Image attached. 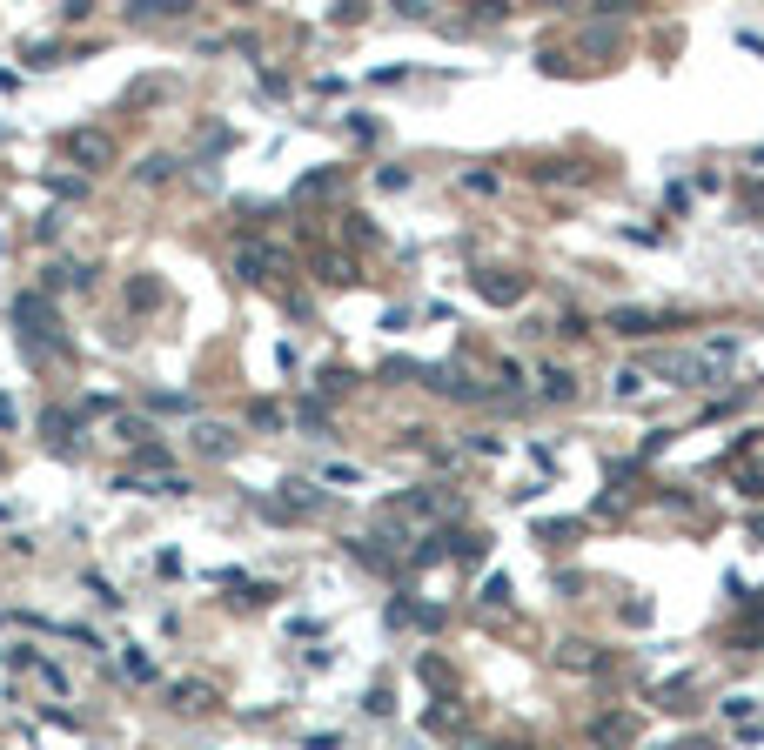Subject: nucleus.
I'll use <instances>...</instances> for the list:
<instances>
[{
  "mask_svg": "<svg viewBox=\"0 0 764 750\" xmlns=\"http://www.w3.org/2000/svg\"><path fill=\"white\" fill-rule=\"evenodd\" d=\"M74 155H81V161H108L114 148H108V134H81V141H74Z\"/></svg>",
  "mask_w": 764,
  "mask_h": 750,
  "instance_id": "nucleus-4",
  "label": "nucleus"
},
{
  "mask_svg": "<svg viewBox=\"0 0 764 750\" xmlns=\"http://www.w3.org/2000/svg\"><path fill=\"white\" fill-rule=\"evenodd\" d=\"M543 396H550V402H570V396H577V382H570L563 369H543Z\"/></svg>",
  "mask_w": 764,
  "mask_h": 750,
  "instance_id": "nucleus-3",
  "label": "nucleus"
},
{
  "mask_svg": "<svg viewBox=\"0 0 764 750\" xmlns=\"http://www.w3.org/2000/svg\"><path fill=\"white\" fill-rule=\"evenodd\" d=\"M657 322H664L657 309H617V315H610V329H617V335H651Z\"/></svg>",
  "mask_w": 764,
  "mask_h": 750,
  "instance_id": "nucleus-2",
  "label": "nucleus"
},
{
  "mask_svg": "<svg viewBox=\"0 0 764 750\" xmlns=\"http://www.w3.org/2000/svg\"><path fill=\"white\" fill-rule=\"evenodd\" d=\"M195 449L222 463V456H235V429H222V422H202V429H195Z\"/></svg>",
  "mask_w": 764,
  "mask_h": 750,
  "instance_id": "nucleus-1",
  "label": "nucleus"
},
{
  "mask_svg": "<svg viewBox=\"0 0 764 750\" xmlns=\"http://www.w3.org/2000/svg\"><path fill=\"white\" fill-rule=\"evenodd\" d=\"M483 295H490V302H517L523 282H483Z\"/></svg>",
  "mask_w": 764,
  "mask_h": 750,
  "instance_id": "nucleus-5",
  "label": "nucleus"
}]
</instances>
